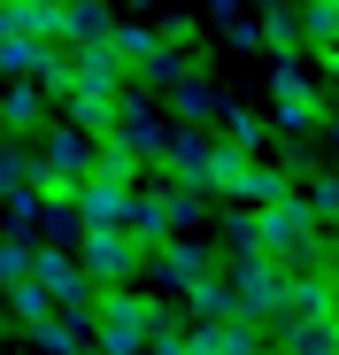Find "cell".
Here are the masks:
<instances>
[{
	"label": "cell",
	"mask_w": 339,
	"mask_h": 355,
	"mask_svg": "<svg viewBox=\"0 0 339 355\" xmlns=\"http://www.w3.org/2000/svg\"><path fill=\"white\" fill-rule=\"evenodd\" d=\"M201 216H208V186H185V178H170V170H139L124 232H131L139 248H154V240H170V232H185Z\"/></svg>",
	"instance_id": "cell-1"
},
{
	"label": "cell",
	"mask_w": 339,
	"mask_h": 355,
	"mask_svg": "<svg viewBox=\"0 0 339 355\" xmlns=\"http://www.w3.org/2000/svg\"><path fill=\"white\" fill-rule=\"evenodd\" d=\"M255 224H262V255L270 263H286L293 278L301 270H324V216L301 201V193H286V201H270V209H255Z\"/></svg>",
	"instance_id": "cell-2"
},
{
	"label": "cell",
	"mask_w": 339,
	"mask_h": 355,
	"mask_svg": "<svg viewBox=\"0 0 339 355\" xmlns=\"http://www.w3.org/2000/svg\"><path fill=\"white\" fill-rule=\"evenodd\" d=\"M85 332H93L100 355H147V340H154V302H139L131 286H100Z\"/></svg>",
	"instance_id": "cell-3"
},
{
	"label": "cell",
	"mask_w": 339,
	"mask_h": 355,
	"mask_svg": "<svg viewBox=\"0 0 339 355\" xmlns=\"http://www.w3.org/2000/svg\"><path fill=\"white\" fill-rule=\"evenodd\" d=\"M223 286H232L239 317H255V324H277V317H286V293H293V270H286V263H270V255H232Z\"/></svg>",
	"instance_id": "cell-4"
},
{
	"label": "cell",
	"mask_w": 339,
	"mask_h": 355,
	"mask_svg": "<svg viewBox=\"0 0 339 355\" xmlns=\"http://www.w3.org/2000/svg\"><path fill=\"white\" fill-rule=\"evenodd\" d=\"M93 155H100L93 132L46 124V139H39V155H31V186H39V193H77V178L93 170Z\"/></svg>",
	"instance_id": "cell-5"
},
{
	"label": "cell",
	"mask_w": 339,
	"mask_h": 355,
	"mask_svg": "<svg viewBox=\"0 0 339 355\" xmlns=\"http://www.w3.org/2000/svg\"><path fill=\"white\" fill-rule=\"evenodd\" d=\"M31 278L46 286V302L62 309V317H77V324L93 317V293H100V286L77 270V255H70V248H31Z\"/></svg>",
	"instance_id": "cell-6"
},
{
	"label": "cell",
	"mask_w": 339,
	"mask_h": 355,
	"mask_svg": "<svg viewBox=\"0 0 339 355\" xmlns=\"http://www.w3.org/2000/svg\"><path fill=\"white\" fill-rule=\"evenodd\" d=\"M208 270H216V255H208L201 240H185V232L154 240V248H147V263H139V278H154V293H185V286H201Z\"/></svg>",
	"instance_id": "cell-7"
},
{
	"label": "cell",
	"mask_w": 339,
	"mask_h": 355,
	"mask_svg": "<svg viewBox=\"0 0 339 355\" xmlns=\"http://www.w3.org/2000/svg\"><path fill=\"white\" fill-rule=\"evenodd\" d=\"M270 101H277V132H293V139L324 132V101H316V85L301 78V54H277V70H270Z\"/></svg>",
	"instance_id": "cell-8"
},
{
	"label": "cell",
	"mask_w": 339,
	"mask_h": 355,
	"mask_svg": "<svg viewBox=\"0 0 339 355\" xmlns=\"http://www.w3.org/2000/svg\"><path fill=\"white\" fill-rule=\"evenodd\" d=\"M70 255H77V270H85L93 286H131L139 263H147V248L131 240V232H85Z\"/></svg>",
	"instance_id": "cell-9"
},
{
	"label": "cell",
	"mask_w": 339,
	"mask_h": 355,
	"mask_svg": "<svg viewBox=\"0 0 339 355\" xmlns=\"http://www.w3.org/2000/svg\"><path fill=\"white\" fill-rule=\"evenodd\" d=\"M100 139H116L139 170H162V147H170V124H162V116L139 101V93H124V108H116V124H108Z\"/></svg>",
	"instance_id": "cell-10"
},
{
	"label": "cell",
	"mask_w": 339,
	"mask_h": 355,
	"mask_svg": "<svg viewBox=\"0 0 339 355\" xmlns=\"http://www.w3.org/2000/svg\"><path fill=\"white\" fill-rule=\"evenodd\" d=\"M54 101H62V116H70L77 132H93V139H100L108 124H116V108H124V85H116V78H70Z\"/></svg>",
	"instance_id": "cell-11"
},
{
	"label": "cell",
	"mask_w": 339,
	"mask_h": 355,
	"mask_svg": "<svg viewBox=\"0 0 339 355\" xmlns=\"http://www.w3.org/2000/svg\"><path fill=\"white\" fill-rule=\"evenodd\" d=\"M185 355H262V324L255 317H193Z\"/></svg>",
	"instance_id": "cell-12"
},
{
	"label": "cell",
	"mask_w": 339,
	"mask_h": 355,
	"mask_svg": "<svg viewBox=\"0 0 339 355\" xmlns=\"http://www.w3.org/2000/svg\"><path fill=\"white\" fill-rule=\"evenodd\" d=\"M208 162H216V139L201 124H170V147H162V170L185 178V186H208Z\"/></svg>",
	"instance_id": "cell-13"
},
{
	"label": "cell",
	"mask_w": 339,
	"mask_h": 355,
	"mask_svg": "<svg viewBox=\"0 0 339 355\" xmlns=\"http://www.w3.org/2000/svg\"><path fill=\"white\" fill-rule=\"evenodd\" d=\"M77 216H85V232H124V216H131V186L77 178Z\"/></svg>",
	"instance_id": "cell-14"
},
{
	"label": "cell",
	"mask_w": 339,
	"mask_h": 355,
	"mask_svg": "<svg viewBox=\"0 0 339 355\" xmlns=\"http://www.w3.org/2000/svg\"><path fill=\"white\" fill-rule=\"evenodd\" d=\"M223 193H232L239 209H270V201H286V193H293V178L277 170V162H255V155H247V162L232 170V186H223Z\"/></svg>",
	"instance_id": "cell-15"
},
{
	"label": "cell",
	"mask_w": 339,
	"mask_h": 355,
	"mask_svg": "<svg viewBox=\"0 0 339 355\" xmlns=\"http://www.w3.org/2000/svg\"><path fill=\"white\" fill-rule=\"evenodd\" d=\"M286 317L339 324V278H324V270H301V278H293V293H286Z\"/></svg>",
	"instance_id": "cell-16"
},
{
	"label": "cell",
	"mask_w": 339,
	"mask_h": 355,
	"mask_svg": "<svg viewBox=\"0 0 339 355\" xmlns=\"http://www.w3.org/2000/svg\"><path fill=\"white\" fill-rule=\"evenodd\" d=\"M116 8L108 0H62V46H108Z\"/></svg>",
	"instance_id": "cell-17"
},
{
	"label": "cell",
	"mask_w": 339,
	"mask_h": 355,
	"mask_svg": "<svg viewBox=\"0 0 339 355\" xmlns=\"http://www.w3.org/2000/svg\"><path fill=\"white\" fill-rule=\"evenodd\" d=\"M77 240H85L77 193H39V248H77Z\"/></svg>",
	"instance_id": "cell-18"
},
{
	"label": "cell",
	"mask_w": 339,
	"mask_h": 355,
	"mask_svg": "<svg viewBox=\"0 0 339 355\" xmlns=\"http://www.w3.org/2000/svg\"><path fill=\"white\" fill-rule=\"evenodd\" d=\"M0 116H8V132H46L54 116H46V85L39 78H16L8 93H0Z\"/></svg>",
	"instance_id": "cell-19"
},
{
	"label": "cell",
	"mask_w": 339,
	"mask_h": 355,
	"mask_svg": "<svg viewBox=\"0 0 339 355\" xmlns=\"http://www.w3.org/2000/svg\"><path fill=\"white\" fill-rule=\"evenodd\" d=\"M162 46H170V39H162V31H147V24H116V31H108V54H116V70H124V78H131V70H147Z\"/></svg>",
	"instance_id": "cell-20"
},
{
	"label": "cell",
	"mask_w": 339,
	"mask_h": 355,
	"mask_svg": "<svg viewBox=\"0 0 339 355\" xmlns=\"http://www.w3.org/2000/svg\"><path fill=\"white\" fill-rule=\"evenodd\" d=\"M24 332H31V347H39V355H85V347H93V332H85L77 317H62V309L39 317V324H24Z\"/></svg>",
	"instance_id": "cell-21"
},
{
	"label": "cell",
	"mask_w": 339,
	"mask_h": 355,
	"mask_svg": "<svg viewBox=\"0 0 339 355\" xmlns=\"http://www.w3.org/2000/svg\"><path fill=\"white\" fill-rule=\"evenodd\" d=\"M46 54H54V39L8 31V39H0V78H46Z\"/></svg>",
	"instance_id": "cell-22"
},
{
	"label": "cell",
	"mask_w": 339,
	"mask_h": 355,
	"mask_svg": "<svg viewBox=\"0 0 339 355\" xmlns=\"http://www.w3.org/2000/svg\"><path fill=\"white\" fill-rule=\"evenodd\" d=\"M216 93H208V78H178L170 85V124H216Z\"/></svg>",
	"instance_id": "cell-23"
},
{
	"label": "cell",
	"mask_w": 339,
	"mask_h": 355,
	"mask_svg": "<svg viewBox=\"0 0 339 355\" xmlns=\"http://www.w3.org/2000/svg\"><path fill=\"white\" fill-rule=\"evenodd\" d=\"M216 124H223V147H239V155H255V147L270 139V124H262L255 108H239V101H223V108H216Z\"/></svg>",
	"instance_id": "cell-24"
},
{
	"label": "cell",
	"mask_w": 339,
	"mask_h": 355,
	"mask_svg": "<svg viewBox=\"0 0 339 355\" xmlns=\"http://www.w3.org/2000/svg\"><path fill=\"white\" fill-rule=\"evenodd\" d=\"M255 8H262V39L277 46V54H301V8H286V0H255Z\"/></svg>",
	"instance_id": "cell-25"
},
{
	"label": "cell",
	"mask_w": 339,
	"mask_h": 355,
	"mask_svg": "<svg viewBox=\"0 0 339 355\" xmlns=\"http://www.w3.org/2000/svg\"><path fill=\"white\" fill-rule=\"evenodd\" d=\"M178 302H185V317H239V302H232V286H223L216 270H208L201 286H185Z\"/></svg>",
	"instance_id": "cell-26"
},
{
	"label": "cell",
	"mask_w": 339,
	"mask_h": 355,
	"mask_svg": "<svg viewBox=\"0 0 339 355\" xmlns=\"http://www.w3.org/2000/svg\"><path fill=\"white\" fill-rule=\"evenodd\" d=\"M301 46H316V54L339 46V8H331V0H309V8H301Z\"/></svg>",
	"instance_id": "cell-27"
},
{
	"label": "cell",
	"mask_w": 339,
	"mask_h": 355,
	"mask_svg": "<svg viewBox=\"0 0 339 355\" xmlns=\"http://www.w3.org/2000/svg\"><path fill=\"white\" fill-rule=\"evenodd\" d=\"M223 248H232V255H262V224H255V209H223Z\"/></svg>",
	"instance_id": "cell-28"
},
{
	"label": "cell",
	"mask_w": 339,
	"mask_h": 355,
	"mask_svg": "<svg viewBox=\"0 0 339 355\" xmlns=\"http://www.w3.org/2000/svg\"><path fill=\"white\" fill-rule=\"evenodd\" d=\"M31 248H39V240H24V232H8V240H0V286L31 278Z\"/></svg>",
	"instance_id": "cell-29"
},
{
	"label": "cell",
	"mask_w": 339,
	"mask_h": 355,
	"mask_svg": "<svg viewBox=\"0 0 339 355\" xmlns=\"http://www.w3.org/2000/svg\"><path fill=\"white\" fill-rule=\"evenodd\" d=\"M24 186H31V155L0 139V193H24Z\"/></svg>",
	"instance_id": "cell-30"
},
{
	"label": "cell",
	"mask_w": 339,
	"mask_h": 355,
	"mask_svg": "<svg viewBox=\"0 0 339 355\" xmlns=\"http://www.w3.org/2000/svg\"><path fill=\"white\" fill-rule=\"evenodd\" d=\"M316 216H339V170H324V178H309V193H301Z\"/></svg>",
	"instance_id": "cell-31"
},
{
	"label": "cell",
	"mask_w": 339,
	"mask_h": 355,
	"mask_svg": "<svg viewBox=\"0 0 339 355\" xmlns=\"http://www.w3.org/2000/svg\"><path fill=\"white\" fill-rule=\"evenodd\" d=\"M324 240H331V248H339V216H324Z\"/></svg>",
	"instance_id": "cell-32"
},
{
	"label": "cell",
	"mask_w": 339,
	"mask_h": 355,
	"mask_svg": "<svg viewBox=\"0 0 339 355\" xmlns=\"http://www.w3.org/2000/svg\"><path fill=\"white\" fill-rule=\"evenodd\" d=\"M324 132H331V155H339V116H324Z\"/></svg>",
	"instance_id": "cell-33"
},
{
	"label": "cell",
	"mask_w": 339,
	"mask_h": 355,
	"mask_svg": "<svg viewBox=\"0 0 339 355\" xmlns=\"http://www.w3.org/2000/svg\"><path fill=\"white\" fill-rule=\"evenodd\" d=\"M0 139H8V116H0Z\"/></svg>",
	"instance_id": "cell-34"
}]
</instances>
